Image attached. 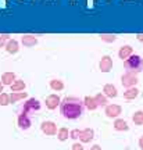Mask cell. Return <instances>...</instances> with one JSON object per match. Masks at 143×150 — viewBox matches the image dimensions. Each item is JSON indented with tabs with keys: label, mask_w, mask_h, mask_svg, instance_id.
Listing matches in <instances>:
<instances>
[{
	"label": "cell",
	"mask_w": 143,
	"mask_h": 150,
	"mask_svg": "<svg viewBox=\"0 0 143 150\" xmlns=\"http://www.w3.org/2000/svg\"><path fill=\"white\" fill-rule=\"evenodd\" d=\"M85 110V103L78 97H65L61 100L60 104V111L64 118L67 120H76L84 114Z\"/></svg>",
	"instance_id": "cell-1"
},
{
	"label": "cell",
	"mask_w": 143,
	"mask_h": 150,
	"mask_svg": "<svg viewBox=\"0 0 143 150\" xmlns=\"http://www.w3.org/2000/svg\"><path fill=\"white\" fill-rule=\"evenodd\" d=\"M124 67L127 68V72L139 74L143 70V59L139 54H132L129 59H127L124 61Z\"/></svg>",
	"instance_id": "cell-2"
},
{
	"label": "cell",
	"mask_w": 143,
	"mask_h": 150,
	"mask_svg": "<svg viewBox=\"0 0 143 150\" xmlns=\"http://www.w3.org/2000/svg\"><path fill=\"white\" fill-rule=\"evenodd\" d=\"M121 82L122 85L125 86V88H135L136 86V83L139 82L138 76H136V74H131V72H125V74L121 76Z\"/></svg>",
	"instance_id": "cell-3"
},
{
	"label": "cell",
	"mask_w": 143,
	"mask_h": 150,
	"mask_svg": "<svg viewBox=\"0 0 143 150\" xmlns=\"http://www.w3.org/2000/svg\"><path fill=\"white\" fill-rule=\"evenodd\" d=\"M18 125L21 129H28L31 127V117H29V112L21 110V112L18 114Z\"/></svg>",
	"instance_id": "cell-4"
},
{
	"label": "cell",
	"mask_w": 143,
	"mask_h": 150,
	"mask_svg": "<svg viewBox=\"0 0 143 150\" xmlns=\"http://www.w3.org/2000/svg\"><path fill=\"white\" fill-rule=\"evenodd\" d=\"M39 108H40V103H39V100H36V99H29V100H27V102L24 103V106H22V110L27 112L38 111Z\"/></svg>",
	"instance_id": "cell-5"
},
{
	"label": "cell",
	"mask_w": 143,
	"mask_h": 150,
	"mask_svg": "<svg viewBox=\"0 0 143 150\" xmlns=\"http://www.w3.org/2000/svg\"><path fill=\"white\" fill-rule=\"evenodd\" d=\"M40 129H42L43 134L46 135H56L58 132L57 131V127H56V124L53 122V121H45V122H42V125H40Z\"/></svg>",
	"instance_id": "cell-6"
},
{
	"label": "cell",
	"mask_w": 143,
	"mask_h": 150,
	"mask_svg": "<svg viewBox=\"0 0 143 150\" xmlns=\"http://www.w3.org/2000/svg\"><path fill=\"white\" fill-rule=\"evenodd\" d=\"M99 67H100L101 72H110L113 68V59L110 56H103L99 63Z\"/></svg>",
	"instance_id": "cell-7"
},
{
	"label": "cell",
	"mask_w": 143,
	"mask_h": 150,
	"mask_svg": "<svg viewBox=\"0 0 143 150\" xmlns=\"http://www.w3.org/2000/svg\"><path fill=\"white\" fill-rule=\"evenodd\" d=\"M58 104H61V99L57 96V95H49L46 97V107L49 110H54V108H57Z\"/></svg>",
	"instance_id": "cell-8"
},
{
	"label": "cell",
	"mask_w": 143,
	"mask_h": 150,
	"mask_svg": "<svg viewBox=\"0 0 143 150\" xmlns=\"http://www.w3.org/2000/svg\"><path fill=\"white\" fill-rule=\"evenodd\" d=\"M104 112H106V115L108 118H115L121 114V107L118 104H108V106H106V111Z\"/></svg>",
	"instance_id": "cell-9"
},
{
	"label": "cell",
	"mask_w": 143,
	"mask_h": 150,
	"mask_svg": "<svg viewBox=\"0 0 143 150\" xmlns=\"http://www.w3.org/2000/svg\"><path fill=\"white\" fill-rule=\"evenodd\" d=\"M132 54H133V49H132V46H129V45H125V46L120 47V50H118V57L121 60H124V61L127 59H129Z\"/></svg>",
	"instance_id": "cell-10"
},
{
	"label": "cell",
	"mask_w": 143,
	"mask_h": 150,
	"mask_svg": "<svg viewBox=\"0 0 143 150\" xmlns=\"http://www.w3.org/2000/svg\"><path fill=\"white\" fill-rule=\"evenodd\" d=\"M93 135H95V132H93V129L86 128V129H84V131H81L79 140L82 142V143H89L90 140L93 139Z\"/></svg>",
	"instance_id": "cell-11"
},
{
	"label": "cell",
	"mask_w": 143,
	"mask_h": 150,
	"mask_svg": "<svg viewBox=\"0 0 143 150\" xmlns=\"http://www.w3.org/2000/svg\"><path fill=\"white\" fill-rule=\"evenodd\" d=\"M18 50H20L18 42H17L16 39H10V40L7 42V45H6V52L10 53V54H16Z\"/></svg>",
	"instance_id": "cell-12"
},
{
	"label": "cell",
	"mask_w": 143,
	"mask_h": 150,
	"mask_svg": "<svg viewBox=\"0 0 143 150\" xmlns=\"http://www.w3.org/2000/svg\"><path fill=\"white\" fill-rule=\"evenodd\" d=\"M103 95L107 97H117L118 92H117V88L114 85L107 83V85H104V88H103Z\"/></svg>",
	"instance_id": "cell-13"
},
{
	"label": "cell",
	"mask_w": 143,
	"mask_h": 150,
	"mask_svg": "<svg viewBox=\"0 0 143 150\" xmlns=\"http://www.w3.org/2000/svg\"><path fill=\"white\" fill-rule=\"evenodd\" d=\"M21 42L25 47H32V46H35L38 43V39L33 35H24L21 38Z\"/></svg>",
	"instance_id": "cell-14"
},
{
	"label": "cell",
	"mask_w": 143,
	"mask_h": 150,
	"mask_svg": "<svg viewBox=\"0 0 143 150\" xmlns=\"http://www.w3.org/2000/svg\"><path fill=\"white\" fill-rule=\"evenodd\" d=\"M16 74L14 72H4V74L1 75V83L3 85H13L14 82H16Z\"/></svg>",
	"instance_id": "cell-15"
},
{
	"label": "cell",
	"mask_w": 143,
	"mask_h": 150,
	"mask_svg": "<svg viewBox=\"0 0 143 150\" xmlns=\"http://www.w3.org/2000/svg\"><path fill=\"white\" fill-rule=\"evenodd\" d=\"M139 95V89L135 86V88H129L127 91L124 92V97L127 99V100H132V99H136Z\"/></svg>",
	"instance_id": "cell-16"
},
{
	"label": "cell",
	"mask_w": 143,
	"mask_h": 150,
	"mask_svg": "<svg viewBox=\"0 0 143 150\" xmlns=\"http://www.w3.org/2000/svg\"><path fill=\"white\" fill-rule=\"evenodd\" d=\"M84 103H85V107L89 108V110H96V108L99 107V104H97V102H96L95 97L92 96H86L85 99H84Z\"/></svg>",
	"instance_id": "cell-17"
},
{
	"label": "cell",
	"mask_w": 143,
	"mask_h": 150,
	"mask_svg": "<svg viewBox=\"0 0 143 150\" xmlns=\"http://www.w3.org/2000/svg\"><path fill=\"white\" fill-rule=\"evenodd\" d=\"M114 129L115 131H128L129 127H128V122L125 120H121V118H118L114 121Z\"/></svg>",
	"instance_id": "cell-18"
},
{
	"label": "cell",
	"mask_w": 143,
	"mask_h": 150,
	"mask_svg": "<svg viewBox=\"0 0 143 150\" xmlns=\"http://www.w3.org/2000/svg\"><path fill=\"white\" fill-rule=\"evenodd\" d=\"M25 97H27L25 92H13L10 95V103H17L18 100H22Z\"/></svg>",
	"instance_id": "cell-19"
},
{
	"label": "cell",
	"mask_w": 143,
	"mask_h": 150,
	"mask_svg": "<svg viewBox=\"0 0 143 150\" xmlns=\"http://www.w3.org/2000/svg\"><path fill=\"white\" fill-rule=\"evenodd\" d=\"M25 89V82L21 79H17L13 85H11V92H21Z\"/></svg>",
	"instance_id": "cell-20"
},
{
	"label": "cell",
	"mask_w": 143,
	"mask_h": 150,
	"mask_svg": "<svg viewBox=\"0 0 143 150\" xmlns=\"http://www.w3.org/2000/svg\"><path fill=\"white\" fill-rule=\"evenodd\" d=\"M50 88H52L53 91H56V92L63 91V89H64L63 81H60V79H52V81H50Z\"/></svg>",
	"instance_id": "cell-21"
},
{
	"label": "cell",
	"mask_w": 143,
	"mask_h": 150,
	"mask_svg": "<svg viewBox=\"0 0 143 150\" xmlns=\"http://www.w3.org/2000/svg\"><path fill=\"white\" fill-rule=\"evenodd\" d=\"M69 136V131L67 128H60L57 132V138L58 140H61V142H64V140H67Z\"/></svg>",
	"instance_id": "cell-22"
},
{
	"label": "cell",
	"mask_w": 143,
	"mask_h": 150,
	"mask_svg": "<svg viewBox=\"0 0 143 150\" xmlns=\"http://www.w3.org/2000/svg\"><path fill=\"white\" fill-rule=\"evenodd\" d=\"M132 121L136 125H143V111L139 110V111H135V114L132 115Z\"/></svg>",
	"instance_id": "cell-23"
},
{
	"label": "cell",
	"mask_w": 143,
	"mask_h": 150,
	"mask_svg": "<svg viewBox=\"0 0 143 150\" xmlns=\"http://www.w3.org/2000/svg\"><path fill=\"white\" fill-rule=\"evenodd\" d=\"M95 99H96V102H97L99 106H108V104H107V96H104V95L97 93L95 96Z\"/></svg>",
	"instance_id": "cell-24"
},
{
	"label": "cell",
	"mask_w": 143,
	"mask_h": 150,
	"mask_svg": "<svg viewBox=\"0 0 143 150\" xmlns=\"http://www.w3.org/2000/svg\"><path fill=\"white\" fill-rule=\"evenodd\" d=\"M100 39H101V40H104V42H107V43H113L117 38H115V35H110V33H101Z\"/></svg>",
	"instance_id": "cell-25"
},
{
	"label": "cell",
	"mask_w": 143,
	"mask_h": 150,
	"mask_svg": "<svg viewBox=\"0 0 143 150\" xmlns=\"http://www.w3.org/2000/svg\"><path fill=\"white\" fill-rule=\"evenodd\" d=\"M7 104H10V95L1 93L0 95V106H7Z\"/></svg>",
	"instance_id": "cell-26"
},
{
	"label": "cell",
	"mask_w": 143,
	"mask_h": 150,
	"mask_svg": "<svg viewBox=\"0 0 143 150\" xmlns=\"http://www.w3.org/2000/svg\"><path fill=\"white\" fill-rule=\"evenodd\" d=\"M8 40H10L8 35H0V49L6 47V45H7V42H8Z\"/></svg>",
	"instance_id": "cell-27"
},
{
	"label": "cell",
	"mask_w": 143,
	"mask_h": 150,
	"mask_svg": "<svg viewBox=\"0 0 143 150\" xmlns=\"http://www.w3.org/2000/svg\"><path fill=\"white\" fill-rule=\"evenodd\" d=\"M79 136H81L79 129H72V131H69V138H72V139H78Z\"/></svg>",
	"instance_id": "cell-28"
},
{
	"label": "cell",
	"mask_w": 143,
	"mask_h": 150,
	"mask_svg": "<svg viewBox=\"0 0 143 150\" xmlns=\"http://www.w3.org/2000/svg\"><path fill=\"white\" fill-rule=\"evenodd\" d=\"M72 150H85V149H84V146L81 143H74L72 145Z\"/></svg>",
	"instance_id": "cell-29"
},
{
	"label": "cell",
	"mask_w": 143,
	"mask_h": 150,
	"mask_svg": "<svg viewBox=\"0 0 143 150\" xmlns=\"http://www.w3.org/2000/svg\"><path fill=\"white\" fill-rule=\"evenodd\" d=\"M136 39H138L139 42H143V33H138V35H136Z\"/></svg>",
	"instance_id": "cell-30"
},
{
	"label": "cell",
	"mask_w": 143,
	"mask_h": 150,
	"mask_svg": "<svg viewBox=\"0 0 143 150\" xmlns=\"http://www.w3.org/2000/svg\"><path fill=\"white\" fill-rule=\"evenodd\" d=\"M139 147L143 150V136H140V139H139Z\"/></svg>",
	"instance_id": "cell-31"
},
{
	"label": "cell",
	"mask_w": 143,
	"mask_h": 150,
	"mask_svg": "<svg viewBox=\"0 0 143 150\" xmlns=\"http://www.w3.org/2000/svg\"><path fill=\"white\" fill-rule=\"evenodd\" d=\"M90 150H101V147L99 145H95L93 147H90Z\"/></svg>",
	"instance_id": "cell-32"
},
{
	"label": "cell",
	"mask_w": 143,
	"mask_h": 150,
	"mask_svg": "<svg viewBox=\"0 0 143 150\" xmlns=\"http://www.w3.org/2000/svg\"><path fill=\"white\" fill-rule=\"evenodd\" d=\"M3 83H1V82H0V95H1V93H3Z\"/></svg>",
	"instance_id": "cell-33"
}]
</instances>
